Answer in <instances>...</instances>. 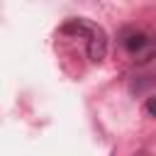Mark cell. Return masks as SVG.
Masks as SVG:
<instances>
[{
    "label": "cell",
    "mask_w": 156,
    "mask_h": 156,
    "mask_svg": "<svg viewBox=\"0 0 156 156\" xmlns=\"http://www.w3.org/2000/svg\"><path fill=\"white\" fill-rule=\"evenodd\" d=\"M61 32H66V34H85L88 37V58L93 63H100L105 58V54H107V34H105V29L100 24H95V22H90L85 17H76L68 24H63Z\"/></svg>",
    "instance_id": "obj_1"
},
{
    "label": "cell",
    "mask_w": 156,
    "mask_h": 156,
    "mask_svg": "<svg viewBox=\"0 0 156 156\" xmlns=\"http://www.w3.org/2000/svg\"><path fill=\"white\" fill-rule=\"evenodd\" d=\"M122 44H124V49H127L129 54H134V56H139L141 51H146V54L151 56V39H149V34H144V32H139V29H127Z\"/></svg>",
    "instance_id": "obj_2"
},
{
    "label": "cell",
    "mask_w": 156,
    "mask_h": 156,
    "mask_svg": "<svg viewBox=\"0 0 156 156\" xmlns=\"http://www.w3.org/2000/svg\"><path fill=\"white\" fill-rule=\"evenodd\" d=\"M146 115H149V117H154V98H149V100H146Z\"/></svg>",
    "instance_id": "obj_3"
},
{
    "label": "cell",
    "mask_w": 156,
    "mask_h": 156,
    "mask_svg": "<svg viewBox=\"0 0 156 156\" xmlns=\"http://www.w3.org/2000/svg\"><path fill=\"white\" fill-rule=\"evenodd\" d=\"M134 156H149V151H136Z\"/></svg>",
    "instance_id": "obj_4"
}]
</instances>
